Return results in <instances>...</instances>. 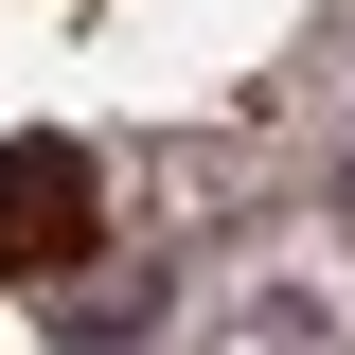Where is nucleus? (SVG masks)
<instances>
[{
  "label": "nucleus",
  "mask_w": 355,
  "mask_h": 355,
  "mask_svg": "<svg viewBox=\"0 0 355 355\" xmlns=\"http://www.w3.org/2000/svg\"><path fill=\"white\" fill-rule=\"evenodd\" d=\"M107 196H89V142H0V266H89Z\"/></svg>",
  "instance_id": "obj_1"
}]
</instances>
